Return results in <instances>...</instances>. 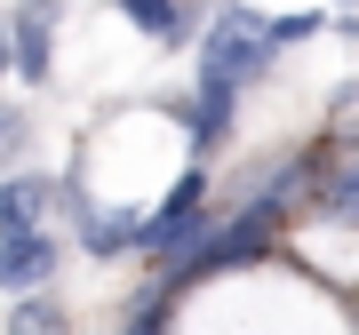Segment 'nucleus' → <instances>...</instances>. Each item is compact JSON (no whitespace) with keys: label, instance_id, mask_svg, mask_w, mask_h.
I'll return each mask as SVG.
<instances>
[{"label":"nucleus","instance_id":"nucleus-14","mask_svg":"<svg viewBox=\"0 0 359 335\" xmlns=\"http://www.w3.org/2000/svg\"><path fill=\"white\" fill-rule=\"evenodd\" d=\"M168 8H192V0H168Z\"/></svg>","mask_w":359,"mask_h":335},{"label":"nucleus","instance_id":"nucleus-5","mask_svg":"<svg viewBox=\"0 0 359 335\" xmlns=\"http://www.w3.org/2000/svg\"><path fill=\"white\" fill-rule=\"evenodd\" d=\"M56 280V240L48 232H25V240H0V287L32 296V287Z\"/></svg>","mask_w":359,"mask_h":335},{"label":"nucleus","instance_id":"nucleus-4","mask_svg":"<svg viewBox=\"0 0 359 335\" xmlns=\"http://www.w3.org/2000/svg\"><path fill=\"white\" fill-rule=\"evenodd\" d=\"M48 207H56V184H48V176H8V184H0V240L40 232Z\"/></svg>","mask_w":359,"mask_h":335},{"label":"nucleus","instance_id":"nucleus-8","mask_svg":"<svg viewBox=\"0 0 359 335\" xmlns=\"http://www.w3.org/2000/svg\"><path fill=\"white\" fill-rule=\"evenodd\" d=\"M120 8L136 16L144 32L160 40V48H176V40H192V8H168V0H120Z\"/></svg>","mask_w":359,"mask_h":335},{"label":"nucleus","instance_id":"nucleus-11","mask_svg":"<svg viewBox=\"0 0 359 335\" xmlns=\"http://www.w3.org/2000/svg\"><path fill=\"white\" fill-rule=\"evenodd\" d=\"M311 32H327V16H311V8L271 16V48H295V40H311Z\"/></svg>","mask_w":359,"mask_h":335},{"label":"nucleus","instance_id":"nucleus-15","mask_svg":"<svg viewBox=\"0 0 359 335\" xmlns=\"http://www.w3.org/2000/svg\"><path fill=\"white\" fill-rule=\"evenodd\" d=\"M344 8H359V0H344Z\"/></svg>","mask_w":359,"mask_h":335},{"label":"nucleus","instance_id":"nucleus-13","mask_svg":"<svg viewBox=\"0 0 359 335\" xmlns=\"http://www.w3.org/2000/svg\"><path fill=\"white\" fill-rule=\"evenodd\" d=\"M335 32H351V40H359V8H344V25H335Z\"/></svg>","mask_w":359,"mask_h":335},{"label":"nucleus","instance_id":"nucleus-7","mask_svg":"<svg viewBox=\"0 0 359 335\" xmlns=\"http://www.w3.org/2000/svg\"><path fill=\"white\" fill-rule=\"evenodd\" d=\"M320 207H327L335 224H359V160L320 168Z\"/></svg>","mask_w":359,"mask_h":335},{"label":"nucleus","instance_id":"nucleus-1","mask_svg":"<svg viewBox=\"0 0 359 335\" xmlns=\"http://www.w3.org/2000/svg\"><path fill=\"white\" fill-rule=\"evenodd\" d=\"M271 64V16H256L248 0L216 8V25L200 40V80H256Z\"/></svg>","mask_w":359,"mask_h":335},{"label":"nucleus","instance_id":"nucleus-9","mask_svg":"<svg viewBox=\"0 0 359 335\" xmlns=\"http://www.w3.org/2000/svg\"><path fill=\"white\" fill-rule=\"evenodd\" d=\"M8 335H65V311H56L48 296H16V311H8Z\"/></svg>","mask_w":359,"mask_h":335},{"label":"nucleus","instance_id":"nucleus-2","mask_svg":"<svg viewBox=\"0 0 359 335\" xmlns=\"http://www.w3.org/2000/svg\"><path fill=\"white\" fill-rule=\"evenodd\" d=\"M200 200H208V176H200V168H184L176 192L144 216V256H152V264H184V256L208 240V207H200Z\"/></svg>","mask_w":359,"mask_h":335},{"label":"nucleus","instance_id":"nucleus-12","mask_svg":"<svg viewBox=\"0 0 359 335\" xmlns=\"http://www.w3.org/2000/svg\"><path fill=\"white\" fill-rule=\"evenodd\" d=\"M0 72H16V25L0 16Z\"/></svg>","mask_w":359,"mask_h":335},{"label":"nucleus","instance_id":"nucleus-3","mask_svg":"<svg viewBox=\"0 0 359 335\" xmlns=\"http://www.w3.org/2000/svg\"><path fill=\"white\" fill-rule=\"evenodd\" d=\"M16 25V80L48 88V64H56V25H65V0H16L8 8Z\"/></svg>","mask_w":359,"mask_h":335},{"label":"nucleus","instance_id":"nucleus-6","mask_svg":"<svg viewBox=\"0 0 359 335\" xmlns=\"http://www.w3.org/2000/svg\"><path fill=\"white\" fill-rule=\"evenodd\" d=\"M80 240H88V256H120V247H144V216H136V207H96Z\"/></svg>","mask_w":359,"mask_h":335},{"label":"nucleus","instance_id":"nucleus-10","mask_svg":"<svg viewBox=\"0 0 359 335\" xmlns=\"http://www.w3.org/2000/svg\"><path fill=\"white\" fill-rule=\"evenodd\" d=\"M168 303H176V287H168V280H152V287H144V296L128 303V327H120V335H160Z\"/></svg>","mask_w":359,"mask_h":335}]
</instances>
